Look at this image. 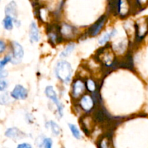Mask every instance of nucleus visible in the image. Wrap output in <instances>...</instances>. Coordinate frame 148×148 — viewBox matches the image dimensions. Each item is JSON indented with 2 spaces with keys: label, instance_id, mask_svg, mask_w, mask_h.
<instances>
[{
  "label": "nucleus",
  "instance_id": "12",
  "mask_svg": "<svg viewBox=\"0 0 148 148\" xmlns=\"http://www.w3.org/2000/svg\"><path fill=\"white\" fill-rule=\"evenodd\" d=\"M10 95L14 100H25L28 95V91L23 86L18 84L14 86Z\"/></svg>",
  "mask_w": 148,
  "mask_h": 148
},
{
  "label": "nucleus",
  "instance_id": "20",
  "mask_svg": "<svg viewBox=\"0 0 148 148\" xmlns=\"http://www.w3.org/2000/svg\"><path fill=\"white\" fill-rule=\"evenodd\" d=\"M148 6V0H134L133 7L139 11H143Z\"/></svg>",
  "mask_w": 148,
  "mask_h": 148
},
{
  "label": "nucleus",
  "instance_id": "10",
  "mask_svg": "<svg viewBox=\"0 0 148 148\" xmlns=\"http://www.w3.org/2000/svg\"><path fill=\"white\" fill-rule=\"evenodd\" d=\"M107 20V16L106 15L101 16L92 26L88 28V32H87V35L90 36H95L100 33L101 29L103 28L105 23H106Z\"/></svg>",
  "mask_w": 148,
  "mask_h": 148
},
{
  "label": "nucleus",
  "instance_id": "4",
  "mask_svg": "<svg viewBox=\"0 0 148 148\" xmlns=\"http://www.w3.org/2000/svg\"><path fill=\"white\" fill-rule=\"evenodd\" d=\"M11 50H12V61L13 64H18L23 59L24 56V50L23 46L17 41L11 42Z\"/></svg>",
  "mask_w": 148,
  "mask_h": 148
},
{
  "label": "nucleus",
  "instance_id": "22",
  "mask_svg": "<svg viewBox=\"0 0 148 148\" xmlns=\"http://www.w3.org/2000/svg\"><path fill=\"white\" fill-rule=\"evenodd\" d=\"M85 86H86V89L89 92L94 93L96 91L97 89V85L96 83L94 81V80L89 78L85 81Z\"/></svg>",
  "mask_w": 148,
  "mask_h": 148
},
{
  "label": "nucleus",
  "instance_id": "5",
  "mask_svg": "<svg viewBox=\"0 0 148 148\" xmlns=\"http://www.w3.org/2000/svg\"><path fill=\"white\" fill-rule=\"evenodd\" d=\"M60 33L64 40H72L78 33V29L75 26L63 23L60 25Z\"/></svg>",
  "mask_w": 148,
  "mask_h": 148
},
{
  "label": "nucleus",
  "instance_id": "28",
  "mask_svg": "<svg viewBox=\"0 0 148 148\" xmlns=\"http://www.w3.org/2000/svg\"><path fill=\"white\" fill-rule=\"evenodd\" d=\"M7 86H8V82H7V80L1 78V82H0V90L3 91L7 88Z\"/></svg>",
  "mask_w": 148,
  "mask_h": 148
},
{
  "label": "nucleus",
  "instance_id": "26",
  "mask_svg": "<svg viewBox=\"0 0 148 148\" xmlns=\"http://www.w3.org/2000/svg\"><path fill=\"white\" fill-rule=\"evenodd\" d=\"M11 61H12V57L10 55H7V56L4 57L1 59V62H0V69H1V71L4 69V67L9 62H11Z\"/></svg>",
  "mask_w": 148,
  "mask_h": 148
},
{
  "label": "nucleus",
  "instance_id": "16",
  "mask_svg": "<svg viewBox=\"0 0 148 148\" xmlns=\"http://www.w3.org/2000/svg\"><path fill=\"white\" fill-rule=\"evenodd\" d=\"M5 15H10L17 19V7L15 1H12L5 7Z\"/></svg>",
  "mask_w": 148,
  "mask_h": 148
},
{
  "label": "nucleus",
  "instance_id": "2",
  "mask_svg": "<svg viewBox=\"0 0 148 148\" xmlns=\"http://www.w3.org/2000/svg\"><path fill=\"white\" fill-rule=\"evenodd\" d=\"M55 74L59 81L64 84H68L72 78V65L66 60L59 61L55 67Z\"/></svg>",
  "mask_w": 148,
  "mask_h": 148
},
{
  "label": "nucleus",
  "instance_id": "25",
  "mask_svg": "<svg viewBox=\"0 0 148 148\" xmlns=\"http://www.w3.org/2000/svg\"><path fill=\"white\" fill-rule=\"evenodd\" d=\"M53 141L49 137H44L40 142L39 147L41 148H53Z\"/></svg>",
  "mask_w": 148,
  "mask_h": 148
},
{
  "label": "nucleus",
  "instance_id": "13",
  "mask_svg": "<svg viewBox=\"0 0 148 148\" xmlns=\"http://www.w3.org/2000/svg\"><path fill=\"white\" fill-rule=\"evenodd\" d=\"M132 55L130 52L127 54L125 57L121 59V60L119 59V68H123L125 69H130L133 71L134 70V63H133Z\"/></svg>",
  "mask_w": 148,
  "mask_h": 148
},
{
  "label": "nucleus",
  "instance_id": "11",
  "mask_svg": "<svg viewBox=\"0 0 148 148\" xmlns=\"http://www.w3.org/2000/svg\"><path fill=\"white\" fill-rule=\"evenodd\" d=\"M79 105L81 109L89 113L93 109L95 106V100L92 96L89 94H85L79 99Z\"/></svg>",
  "mask_w": 148,
  "mask_h": 148
},
{
  "label": "nucleus",
  "instance_id": "3",
  "mask_svg": "<svg viewBox=\"0 0 148 148\" xmlns=\"http://www.w3.org/2000/svg\"><path fill=\"white\" fill-rule=\"evenodd\" d=\"M46 33L49 42L51 45H56L64 41L60 33V25L56 23L49 25L46 28Z\"/></svg>",
  "mask_w": 148,
  "mask_h": 148
},
{
  "label": "nucleus",
  "instance_id": "7",
  "mask_svg": "<svg viewBox=\"0 0 148 148\" xmlns=\"http://www.w3.org/2000/svg\"><path fill=\"white\" fill-rule=\"evenodd\" d=\"M93 116H90L89 115H85L82 116L79 120V123L82 127V131L86 135L89 136L90 134L91 131L93 130L94 122H95Z\"/></svg>",
  "mask_w": 148,
  "mask_h": 148
},
{
  "label": "nucleus",
  "instance_id": "18",
  "mask_svg": "<svg viewBox=\"0 0 148 148\" xmlns=\"http://www.w3.org/2000/svg\"><path fill=\"white\" fill-rule=\"evenodd\" d=\"M111 139H110V136L107 135L100 138L98 142V148H111Z\"/></svg>",
  "mask_w": 148,
  "mask_h": 148
},
{
  "label": "nucleus",
  "instance_id": "14",
  "mask_svg": "<svg viewBox=\"0 0 148 148\" xmlns=\"http://www.w3.org/2000/svg\"><path fill=\"white\" fill-rule=\"evenodd\" d=\"M4 134L7 137L12 139H21L26 136L25 133H23L22 131L15 127L10 128V129H7Z\"/></svg>",
  "mask_w": 148,
  "mask_h": 148
},
{
  "label": "nucleus",
  "instance_id": "23",
  "mask_svg": "<svg viewBox=\"0 0 148 148\" xmlns=\"http://www.w3.org/2000/svg\"><path fill=\"white\" fill-rule=\"evenodd\" d=\"M49 126L51 128L52 133H53V134L55 135V136H59L61 133L60 127H59V126L57 123H55L53 120H51V121L49 122Z\"/></svg>",
  "mask_w": 148,
  "mask_h": 148
},
{
  "label": "nucleus",
  "instance_id": "17",
  "mask_svg": "<svg viewBox=\"0 0 148 148\" xmlns=\"http://www.w3.org/2000/svg\"><path fill=\"white\" fill-rule=\"evenodd\" d=\"M116 33H117L116 29L115 28L112 29L111 31L105 33L102 37L100 38V39L98 40V43H99L101 45L106 44L108 43V41H109L110 39H111V38H113L116 34Z\"/></svg>",
  "mask_w": 148,
  "mask_h": 148
},
{
  "label": "nucleus",
  "instance_id": "30",
  "mask_svg": "<svg viewBox=\"0 0 148 148\" xmlns=\"http://www.w3.org/2000/svg\"><path fill=\"white\" fill-rule=\"evenodd\" d=\"M5 47H6V44L4 42V41L3 40L0 41V53L2 54L3 52H4Z\"/></svg>",
  "mask_w": 148,
  "mask_h": 148
},
{
  "label": "nucleus",
  "instance_id": "29",
  "mask_svg": "<svg viewBox=\"0 0 148 148\" xmlns=\"http://www.w3.org/2000/svg\"><path fill=\"white\" fill-rule=\"evenodd\" d=\"M16 148H33L30 144L27 143V142H23V143L19 144Z\"/></svg>",
  "mask_w": 148,
  "mask_h": 148
},
{
  "label": "nucleus",
  "instance_id": "31",
  "mask_svg": "<svg viewBox=\"0 0 148 148\" xmlns=\"http://www.w3.org/2000/svg\"><path fill=\"white\" fill-rule=\"evenodd\" d=\"M7 76V71H4V70H1V74H0V77L1 78H6Z\"/></svg>",
  "mask_w": 148,
  "mask_h": 148
},
{
  "label": "nucleus",
  "instance_id": "21",
  "mask_svg": "<svg viewBox=\"0 0 148 148\" xmlns=\"http://www.w3.org/2000/svg\"><path fill=\"white\" fill-rule=\"evenodd\" d=\"M75 48V44L74 43H70L67 45L66 48L62 51V52L60 53V57L62 58H64V57H67L72 52V51L74 50V49Z\"/></svg>",
  "mask_w": 148,
  "mask_h": 148
},
{
  "label": "nucleus",
  "instance_id": "15",
  "mask_svg": "<svg viewBox=\"0 0 148 148\" xmlns=\"http://www.w3.org/2000/svg\"><path fill=\"white\" fill-rule=\"evenodd\" d=\"M29 36H30V41L31 43H36L40 39V34L38 26L35 22H32L30 26V30H29Z\"/></svg>",
  "mask_w": 148,
  "mask_h": 148
},
{
  "label": "nucleus",
  "instance_id": "9",
  "mask_svg": "<svg viewBox=\"0 0 148 148\" xmlns=\"http://www.w3.org/2000/svg\"><path fill=\"white\" fill-rule=\"evenodd\" d=\"M134 30H135V40L136 41H141L148 31V23L147 20L143 21L142 23H137L134 24Z\"/></svg>",
  "mask_w": 148,
  "mask_h": 148
},
{
  "label": "nucleus",
  "instance_id": "1",
  "mask_svg": "<svg viewBox=\"0 0 148 148\" xmlns=\"http://www.w3.org/2000/svg\"><path fill=\"white\" fill-rule=\"evenodd\" d=\"M95 57L106 68L112 70L119 68V59L114 54L113 46L108 44L97 51Z\"/></svg>",
  "mask_w": 148,
  "mask_h": 148
},
{
  "label": "nucleus",
  "instance_id": "6",
  "mask_svg": "<svg viewBox=\"0 0 148 148\" xmlns=\"http://www.w3.org/2000/svg\"><path fill=\"white\" fill-rule=\"evenodd\" d=\"M45 94H46L48 98L50 99L51 101L53 102L55 105L57 107V112L59 117H62V115H63V106L59 102L57 94H56V91L53 89L52 86H48L46 87V89H45Z\"/></svg>",
  "mask_w": 148,
  "mask_h": 148
},
{
  "label": "nucleus",
  "instance_id": "19",
  "mask_svg": "<svg viewBox=\"0 0 148 148\" xmlns=\"http://www.w3.org/2000/svg\"><path fill=\"white\" fill-rule=\"evenodd\" d=\"M16 19L10 15H5L3 20V26L4 28L7 30H11L13 28L14 25V20Z\"/></svg>",
  "mask_w": 148,
  "mask_h": 148
},
{
  "label": "nucleus",
  "instance_id": "24",
  "mask_svg": "<svg viewBox=\"0 0 148 148\" xmlns=\"http://www.w3.org/2000/svg\"><path fill=\"white\" fill-rule=\"evenodd\" d=\"M68 126H69V129H70L71 132H72V136L77 139H80L81 133L78 128L75 124H72V123H68Z\"/></svg>",
  "mask_w": 148,
  "mask_h": 148
},
{
  "label": "nucleus",
  "instance_id": "8",
  "mask_svg": "<svg viewBox=\"0 0 148 148\" xmlns=\"http://www.w3.org/2000/svg\"><path fill=\"white\" fill-rule=\"evenodd\" d=\"M87 90L85 83L81 79H76L72 84V95L74 99L81 98Z\"/></svg>",
  "mask_w": 148,
  "mask_h": 148
},
{
  "label": "nucleus",
  "instance_id": "27",
  "mask_svg": "<svg viewBox=\"0 0 148 148\" xmlns=\"http://www.w3.org/2000/svg\"><path fill=\"white\" fill-rule=\"evenodd\" d=\"M10 101V97L7 93H4L1 95V104H6Z\"/></svg>",
  "mask_w": 148,
  "mask_h": 148
}]
</instances>
